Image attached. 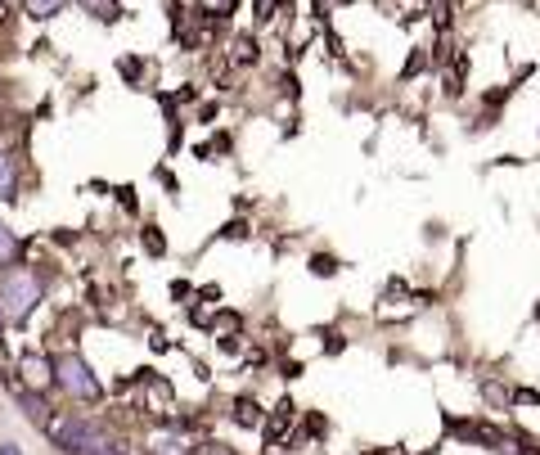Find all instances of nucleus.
Here are the masks:
<instances>
[{"label":"nucleus","instance_id":"obj_1","mask_svg":"<svg viewBox=\"0 0 540 455\" xmlns=\"http://www.w3.org/2000/svg\"><path fill=\"white\" fill-rule=\"evenodd\" d=\"M41 298H45V284L36 280L32 271H23V266H5V275H0V320H5V325L27 320Z\"/></svg>","mask_w":540,"mask_h":455},{"label":"nucleus","instance_id":"obj_2","mask_svg":"<svg viewBox=\"0 0 540 455\" xmlns=\"http://www.w3.org/2000/svg\"><path fill=\"white\" fill-rule=\"evenodd\" d=\"M45 437L59 446L63 455H95L99 428H90V419H72V415H50Z\"/></svg>","mask_w":540,"mask_h":455},{"label":"nucleus","instance_id":"obj_3","mask_svg":"<svg viewBox=\"0 0 540 455\" xmlns=\"http://www.w3.org/2000/svg\"><path fill=\"white\" fill-rule=\"evenodd\" d=\"M54 379H59V388L68 392L72 401H95V397H99V379H95V370H90V365L81 361L77 352L54 356Z\"/></svg>","mask_w":540,"mask_h":455},{"label":"nucleus","instance_id":"obj_4","mask_svg":"<svg viewBox=\"0 0 540 455\" xmlns=\"http://www.w3.org/2000/svg\"><path fill=\"white\" fill-rule=\"evenodd\" d=\"M18 370H23L27 388H50V379H54V356H23V361H18Z\"/></svg>","mask_w":540,"mask_h":455},{"label":"nucleus","instance_id":"obj_5","mask_svg":"<svg viewBox=\"0 0 540 455\" xmlns=\"http://www.w3.org/2000/svg\"><path fill=\"white\" fill-rule=\"evenodd\" d=\"M0 199H18V163L0 149Z\"/></svg>","mask_w":540,"mask_h":455},{"label":"nucleus","instance_id":"obj_6","mask_svg":"<svg viewBox=\"0 0 540 455\" xmlns=\"http://www.w3.org/2000/svg\"><path fill=\"white\" fill-rule=\"evenodd\" d=\"M18 406H23L41 428L50 424V410H45V401H41V388H36V392H18Z\"/></svg>","mask_w":540,"mask_h":455},{"label":"nucleus","instance_id":"obj_7","mask_svg":"<svg viewBox=\"0 0 540 455\" xmlns=\"http://www.w3.org/2000/svg\"><path fill=\"white\" fill-rule=\"evenodd\" d=\"M63 5H68V0H27V14H32L36 23H45V19H54Z\"/></svg>","mask_w":540,"mask_h":455},{"label":"nucleus","instance_id":"obj_8","mask_svg":"<svg viewBox=\"0 0 540 455\" xmlns=\"http://www.w3.org/2000/svg\"><path fill=\"white\" fill-rule=\"evenodd\" d=\"M14 257H18V235L0 221V266H14Z\"/></svg>","mask_w":540,"mask_h":455},{"label":"nucleus","instance_id":"obj_9","mask_svg":"<svg viewBox=\"0 0 540 455\" xmlns=\"http://www.w3.org/2000/svg\"><path fill=\"white\" fill-rule=\"evenodd\" d=\"M81 5H86L90 19H104V23L117 19V0H81Z\"/></svg>","mask_w":540,"mask_h":455},{"label":"nucleus","instance_id":"obj_10","mask_svg":"<svg viewBox=\"0 0 540 455\" xmlns=\"http://www.w3.org/2000/svg\"><path fill=\"white\" fill-rule=\"evenodd\" d=\"M239 415H243V419H239L243 428H257V424H261V410L252 406V401H239Z\"/></svg>","mask_w":540,"mask_h":455},{"label":"nucleus","instance_id":"obj_11","mask_svg":"<svg viewBox=\"0 0 540 455\" xmlns=\"http://www.w3.org/2000/svg\"><path fill=\"white\" fill-rule=\"evenodd\" d=\"M234 50H239V64H257V50H252V41H234Z\"/></svg>","mask_w":540,"mask_h":455},{"label":"nucleus","instance_id":"obj_12","mask_svg":"<svg viewBox=\"0 0 540 455\" xmlns=\"http://www.w3.org/2000/svg\"><path fill=\"white\" fill-rule=\"evenodd\" d=\"M153 455H185V446H176V442H153Z\"/></svg>","mask_w":540,"mask_h":455},{"label":"nucleus","instance_id":"obj_13","mask_svg":"<svg viewBox=\"0 0 540 455\" xmlns=\"http://www.w3.org/2000/svg\"><path fill=\"white\" fill-rule=\"evenodd\" d=\"M0 455H23V451H18V446H5V451H0Z\"/></svg>","mask_w":540,"mask_h":455},{"label":"nucleus","instance_id":"obj_14","mask_svg":"<svg viewBox=\"0 0 540 455\" xmlns=\"http://www.w3.org/2000/svg\"><path fill=\"white\" fill-rule=\"evenodd\" d=\"M203 455H230V451H221V446H212V451H203Z\"/></svg>","mask_w":540,"mask_h":455}]
</instances>
